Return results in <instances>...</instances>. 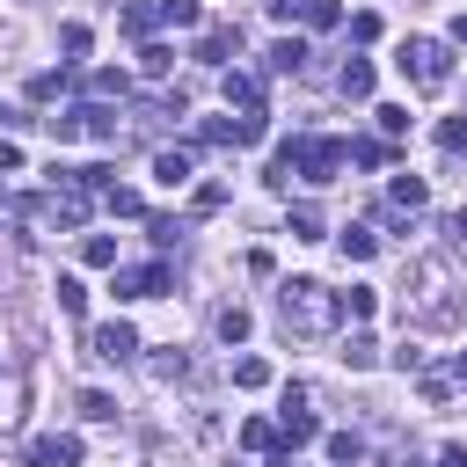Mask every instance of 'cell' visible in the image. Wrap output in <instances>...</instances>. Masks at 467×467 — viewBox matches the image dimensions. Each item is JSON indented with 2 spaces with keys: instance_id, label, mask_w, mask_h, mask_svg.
<instances>
[{
  "instance_id": "obj_39",
  "label": "cell",
  "mask_w": 467,
  "mask_h": 467,
  "mask_svg": "<svg viewBox=\"0 0 467 467\" xmlns=\"http://www.w3.org/2000/svg\"><path fill=\"white\" fill-rule=\"evenodd\" d=\"M372 117H379V131H387V139H401V131H409V109H401V102H387V109H372Z\"/></svg>"
},
{
  "instance_id": "obj_37",
  "label": "cell",
  "mask_w": 467,
  "mask_h": 467,
  "mask_svg": "<svg viewBox=\"0 0 467 467\" xmlns=\"http://www.w3.org/2000/svg\"><path fill=\"white\" fill-rule=\"evenodd\" d=\"M139 66H146V73H153V80H161V73H168V66H175V51H168V44H146V51H139Z\"/></svg>"
},
{
  "instance_id": "obj_42",
  "label": "cell",
  "mask_w": 467,
  "mask_h": 467,
  "mask_svg": "<svg viewBox=\"0 0 467 467\" xmlns=\"http://www.w3.org/2000/svg\"><path fill=\"white\" fill-rule=\"evenodd\" d=\"M146 234H153V248H175V234H182V226H175L168 212H153V219H146Z\"/></svg>"
},
{
  "instance_id": "obj_49",
  "label": "cell",
  "mask_w": 467,
  "mask_h": 467,
  "mask_svg": "<svg viewBox=\"0 0 467 467\" xmlns=\"http://www.w3.org/2000/svg\"><path fill=\"white\" fill-rule=\"evenodd\" d=\"M7 124H22V117H15V109H7V102H0V131H7Z\"/></svg>"
},
{
  "instance_id": "obj_43",
  "label": "cell",
  "mask_w": 467,
  "mask_h": 467,
  "mask_svg": "<svg viewBox=\"0 0 467 467\" xmlns=\"http://www.w3.org/2000/svg\"><path fill=\"white\" fill-rule=\"evenodd\" d=\"M58 44H66V51H73V58H80V51H88V44H95V36H88V22H66V29H58Z\"/></svg>"
},
{
  "instance_id": "obj_1",
  "label": "cell",
  "mask_w": 467,
  "mask_h": 467,
  "mask_svg": "<svg viewBox=\"0 0 467 467\" xmlns=\"http://www.w3.org/2000/svg\"><path fill=\"white\" fill-rule=\"evenodd\" d=\"M277 314H285L292 336H321V328H336V292L321 277H285L277 285Z\"/></svg>"
},
{
  "instance_id": "obj_31",
  "label": "cell",
  "mask_w": 467,
  "mask_h": 467,
  "mask_svg": "<svg viewBox=\"0 0 467 467\" xmlns=\"http://www.w3.org/2000/svg\"><path fill=\"white\" fill-rule=\"evenodd\" d=\"M423 197H431V190H423V175H394V204H401V212H416Z\"/></svg>"
},
{
  "instance_id": "obj_29",
  "label": "cell",
  "mask_w": 467,
  "mask_h": 467,
  "mask_svg": "<svg viewBox=\"0 0 467 467\" xmlns=\"http://www.w3.org/2000/svg\"><path fill=\"white\" fill-rule=\"evenodd\" d=\"M263 131H270V124H263V109H241V117H234V146H255Z\"/></svg>"
},
{
  "instance_id": "obj_3",
  "label": "cell",
  "mask_w": 467,
  "mask_h": 467,
  "mask_svg": "<svg viewBox=\"0 0 467 467\" xmlns=\"http://www.w3.org/2000/svg\"><path fill=\"white\" fill-rule=\"evenodd\" d=\"M394 66H401V80H409V88H423V95L452 88V44H438V36H401Z\"/></svg>"
},
{
  "instance_id": "obj_7",
  "label": "cell",
  "mask_w": 467,
  "mask_h": 467,
  "mask_svg": "<svg viewBox=\"0 0 467 467\" xmlns=\"http://www.w3.org/2000/svg\"><path fill=\"white\" fill-rule=\"evenodd\" d=\"M29 460H36V467H80V438H73V431H44V438L29 445Z\"/></svg>"
},
{
  "instance_id": "obj_14",
  "label": "cell",
  "mask_w": 467,
  "mask_h": 467,
  "mask_svg": "<svg viewBox=\"0 0 467 467\" xmlns=\"http://www.w3.org/2000/svg\"><path fill=\"white\" fill-rule=\"evenodd\" d=\"M336 248H343V263H365V255L379 248V234H372V226H343V234H336Z\"/></svg>"
},
{
  "instance_id": "obj_36",
  "label": "cell",
  "mask_w": 467,
  "mask_h": 467,
  "mask_svg": "<svg viewBox=\"0 0 467 467\" xmlns=\"http://www.w3.org/2000/svg\"><path fill=\"white\" fill-rule=\"evenodd\" d=\"M438 146H445V153H467V117H445V124H438Z\"/></svg>"
},
{
  "instance_id": "obj_34",
  "label": "cell",
  "mask_w": 467,
  "mask_h": 467,
  "mask_svg": "<svg viewBox=\"0 0 467 467\" xmlns=\"http://www.w3.org/2000/svg\"><path fill=\"white\" fill-rule=\"evenodd\" d=\"M102 204H109L117 219H139V190H117V182H109V190H102Z\"/></svg>"
},
{
  "instance_id": "obj_9",
  "label": "cell",
  "mask_w": 467,
  "mask_h": 467,
  "mask_svg": "<svg viewBox=\"0 0 467 467\" xmlns=\"http://www.w3.org/2000/svg\"><path fill=\"white\" fill-rule=\"evenodd\" d=\"M314 438H321L314 409H285V423H277V452H299V445H314Z\"/></svg>"
},
{
  "instance_id": "obj_6",
  "label": "cell",
  "mask_w": 467,
  "mask_h": 467,
  "mask_svg": "<svg viewBox=\"0 0 467 467\" xmlns=\"http://www.w3.org/2000/svg\"><path fill=\"white\" fill-rule=\"evenodd\" d=\"M109 292H117V299H153V292H168V263H146V270H117V277H109Z\"/></svg>"
},
{
  "instance_id": "obj_4",
  "label": "cell",
  "mask_w": 467,
  "mask_h": 467,
  "mask_svg": "<svg viewBox=\"0 0 467 467\" xmlns=\"http://www.w3.org/2000/svg\"><path fill=\"white\" fill-rule=\"evenodd\" d=\"M292 153H299V182H336L343 168V139H292Z\"/></svg>"
},
{
  "instance_id": "obj_25",
  "label": "cell",
  "mask_w": 467,
  "mask_h": 467,
  "mask_svg": "<svg viewBox=\"0 0 467 467\" xmlns=\"http://www.w3.org/2000/svg\"><path fill=\"white\" fill-rule=\"evenodd\" d=\"M241 445H248V452H277V423L248 416V423H241Z\"/></svg>"
},
{
  "instance_id": "obj_23",
  "label": "cell",
  "mask_w": 467,
  "mask_h": 467,
  "mask_svg": "<svg viewBox=\"0 0 467 467\" xmlns=\"http://www.w3.org/2000/svg\"><path fill=\"white\" fill-rule=\"evenodd\" d=\"M234 387H270V358H234Z\"/></svg>"
},
{
  "instance_id": "obj_30",
  "label": "cell",
  "mask_w": 467,
  "mask_h": 467,
  "mask_svg": "<svg viewBox=\"0 0 467 467\" xmlns=\"http://www.w3.org/2000/svg\"><path fill=\"white\" fill-rule=\"evenodd\" d=\"M343 161H358V168H379V161H387V146H379V139H350V146H343Z\"/></svg>"
},
{
  "instance_id": "obj_51",
  "label": "cell",
  "mask_w": 467,
  "mask_h": 467,
  "mask_svg": "<svg viewBox=\"0 0 467 467\" xmlns=\"http://www.w3.org/2000/svg\"><path fill=\"white\" fill-rule=\"evenodd\" d=\"M0 212H7V182H0Z\"/></svg>"
},
{
  "instance_id": "obj_46",
  "label": "cell",
  "mask_w": 467,
  "mask_h": 467,
  "mask_svg": "<svg viewBox=\"0 0 467 467\" xmlns=\"http://www.w3.org/2000/svg\"><path fill=\"white\" fill-rule=\"evenodd\" d=\"M438 467H467V445H445V452H438Z\"/></svg>"
},
{
  "instance_id": "obj_40",
  "label": "cell",
  "mask_w": 467,
  "mask_h": 467,
  "mask_svg": "<svg viewBox=\"0 0 467 467\" xmlns=\"http://www.w3.org/2000/svg\"><path fill=\"white\" fill-rule=\"evenodd\" d=\"M44 131L66 146V139H80V109H66V117H44Z\"/></svg>"
},
{
  "instance_id": "obj_27",
  "label": "cell",
  "mask_w": 467,
  "mask_h": 467,
  "mask_svg": "<svg viewBox=\"0 0 467 467\" xmlns=\"http://www.w3.org/2000/svg\"><path fill=\"white\" fill-rule=\"evenodd\" d=\"M146 372L168 387V379H182V372H190V358H182V350H161V358H146Z\"/></svg>"
},
{
  "instance_id": "obj_5",
  "label": "cell",
  "mask_w": 467,
  "mask_h": 467,
  "mask_svg": "<svg viewBox=\"0 0 467 467\" xmlns=\"http://www.w3.org/2000/svg\"><path fill=\"white\" fill-rule=\"evenodd\" d=\"M88 343H95V358H102V365H124V358H139V328H131V321H102Z\"/></svg>"
},
{
  "instance_id": "obj_33",
  "label": "cell",
  "mask_w": 467,
  "mask_h": 467,
  "mask_svg": "<svg viewBox=\"0 0 467 467\" xmlns=\"http://www.w3.org/2000/svg\"><path fill=\"white\" fill-rule=\"evenodd\" d=\"M292 241H321V212L314 204H292Z\"/></svg>"
},
{
  "instance_id": "obj_21",
  "label": "cell",
  "mask_w": 467,
  "mask_h": 467,
  "mask_svg": "<svg viewBox=\"0 0 467 467\" xmlns=\"http://www.w3.org/2000/svg\"><path fill=\"white\" fill-rule=\"evenodd\" d=\"M248 306H219V343H248Z\"/></svg>"
},
{
  "instance_id": "obj_12",
  "label": "cell",
  "mask_w": 467,
  "mask_h": 467,
  "mask_svg": "<svg viewBox=\"0 0 467 467\" xmlns=\"http://www.w3.org/2000/svg\"><path fill=\"white\" fill-rule=\"evenodd\" d=\"M270 73H306V44L299 36H285V44H270V58H263Z\"/></svg>"
},
{
  "instance_id": "obj_22",
  "label": "cell",
  "mask_w": 467,
  "mask_h": 467,
  "mask_svg": "<svg viewBox=\"0 0 467 467\" xmlns=\"http://www.w3.org/2000/svg\"><path fill=\"white\" fill-rule=\"evenodd\" d=\"M343 365H350V372H372V365H379V343H372V336H350V343H343Z\"/></svg>"
},
{
  "instance_id": "obj_24",
  "label": "cell",
  "mask_w": 467,
  "mask_h": 467,
  "mask_svg": "<svg viewBox=\"0 0 467 467\" xmlns=\"http://www.w3.org/2000/svg\"><path fill=\"white\" fill-rule=\"evenodd\" d=\"M73 409H80V416H88V423H117V401H109V394H102V387H88V394H80V401H73Z\"/></svg>"
},
{
  "instance_id": "obj_15",
  "label": "cell",
  "mask_w": 467,
  "mask_h": 467,
  "mask_svg": "<svg viewBox=\"0 0 467 467\" xmlns=\"http://www.w3.org/2000/svg\"><path fill=\"white\" fill-rule=\"evenodd\" d=\"M197 0H153V22H168V29H197Z\"/></svg>"
},
{
  "instance_id": "obj_13",
  "label": "cell",
  "mask_w": 467,
  "mask_h": 467,
  "mask_svg": "<svg viewBox=\"0 0 467 467\" xmlns=\"http://www.w3.org/2000/svg\"><path fill=\"white\" fill-rule=\"evenodd\" d=\"M336 88H343L350 102H365V95H372V66H365V58H343V73H336Z\"/></svg>"
},
{
  "instance_id": "obj_2",
  "label": "cell",
  "mask_w": 467,
  "mask_h": 467,
  "mask_svg": "<svg viewBox=\"0 0 467 467\" xmlns=\"http://www.w3.org/2000/svg\"><path fill=\"white\" fill-rule=\"evenodd\" d=\"M409 285H416V292H409L401 314L445 328V321H452V292H460V285H452V263H445V255H423V263H409Z\"/></svg>"
},
{
  "instance_id": "obj_47",
  "label": "cell",
  "mask_w": 467,
  "mask_h": 467,
  "mask_svg": "<svg viewBox=\"0 0 467 467\" xmlns=\"http://www.w3.org/2000/svg\"><path fill=\"white\" fill-rule=\"evenodd\" d=\"M452 44H460V51H467V15H452Z\"/></svg>"
},
{
  "instance_id": "obj_35",
  "label": "cell",
  "mask_w": 467,
  "mask_h": 467,
  "mask_svg": "<svg viewBox=\"0 0 467 467\" xmlns=\"http://www.w3.org/2000/svg\"><path fill=\"white\" fill-rule=\"evenodd\" d=\"M299 15H306V22H314V29H336V22H343V7H336V0H306V7H299Z\"/></svg>"
},
{
  "instance_id": "obj_44",
  "label": "cell",
  "mask_w": 467,
  "mask_h": 467,
  "mask_svg": "<svg viewBox=\"0 0 467 467\" xmlns=\"http://www.w3.org/2000/svg\"><path fill=\"white\" fill-rule=\"evenodd\" d=\"M15 168H22V146H15V139H0V175H15Z\"/></svg>"
},
{
  "instance_id": "obj_17",
  "label": "cell",
  "mask_w": 467,
  "mask_h": 467,
  "mask_svg": "<svg viewBox=\"0 0 467 467\" xmlns=\"http://www.w3.org/2000/svg\"><path fill=\"white\" fill-rule=\"evenodd\" d=\"M328 460H336V467H358V460H365V438H358V431H328Z\"/></svg>"
},
{
  "instance_id": "obj_19",
  "label": "cell",
  "mask_w": 467,
  "mask_h": 467,
  "mask_svg": "<svg viewBox=\"0 0 467 467\" xmlns=\"http://www.w3.org/2000/svg\"><path fill=\"white\" fill-rule=\"evenodd\" d=\"M219 88H226V102H241V109H263V88H255L248 73H226Z\"/></svg>"
},
{
  "instance_id": "obj_26",
  "label": "cell",
  "mask_w": 467,
  "mask_h": 467,
  "mask_svg": "<svg viewBox=\"0 0 467 467\" xmlns=\"http://www.w3.org/2000/svg\"><path fill=\"white\" fill-rule=\"evenodd\" d=\"M51 292H58V314H88V285L80 277H58Z\"/></svg>"
},
{
  "instance_id": "obj_8",
  "label": "cell",
  "mask_w": 467,
  "mask_h": 467,
  "mask_svg": "<svg viewBox=\"0 0 467 467\" xmlns=\"http://www.w3.org/2000/svg\"><path fill=\"white\" fill-rule=\"evenodd\" d=\"M226 51H241V22H219V29H204L190 58H204V66H226Z\"/></svg>"
},
{
  "instance_id": "obj_28",
  "label": "cell",
  "mask_w": 467,
  "mask_h": 467,
  "mask_svg": "<svg viewBox=\"0 0 467 467\" xmlns=\"http://www.w3.org/2000/svg\"><path fill=\"white\" fill-rule=\"evenodd\" d=\"M117 29H124V36H146V29H153V7H146V0H131V7L117 15Z\"/></svg>"
},
{
  "instance_id": "obj_10",
  "label": "cell",
  "mask_w": 467,
  "mask_h": 467,
  "mask_svg": "<svg viewBox=\"0 0 467 467\" xmlns=\"http://www.w3.org/2000/svg\"><path fill=\"white\" fill-rule=\"evenodd\" d=\"M190 175H197V168H190L182 146H161V153H153V182H161V190H182Z\"/></svg>"
},
{
  "instance_id": "obj_11",
  "label": "cell",
  "mask_w": 467,
  "mask_h": 467,
  "mask_svg": "<svg viewBox=\"0 0 467 467\" xmlns=\"http://www.w3.org/2000/svg\"><path fill=\"white\" fill-rule=\"evenodd\" d=\"M80 139H95V146H117V109H102V102H80Z\"/></svg>"
},
{
  "instance_id": "obj_32",
  "label": "cell",
  "mask_w": 467,
  "mask_h": 467,
  "mask_svg": "<svg viewBox=\"0 0 467 467\" xmlns=\"http://www.w3.org/2000/svg\"><path fill=\"white\" fill-rule=\"evenodd\" d=\"M219 204H226V182H197V197H190V212H197V219H212Z\"/></svg>"
},
{
  "instance_id": "obj_50",
  "label": "cell",
  "mask_w": 467,
  "mask_h": 467,
  "mask_svg": "<svg viewBox=\"0 0 467 467\" xmlns=\"http://www.w3.org/2000/svg\"><path fill=\"white\" fill-rule=\"evenodd\" d=\"M452 372H460V379H467V350H460V358H452Z\"/></svg>"
},
{
  "instance_id": "obj_20",
  "label": "cell",
  "mask_w": 467,
  "mask_h": 467,
  "mask_svg": "<svg viewBox=\"0 0 467 467\" xmlns=\"http://www.w3.org/2000/svg\"><path fill=\"white\" fill-rule=\"evenodd\" d=\"M80 263H95V270H117V241H109V234H88V241H80Z\"/></svg>"
},
{
  "instance_id": "obj_18",
  "label": "cell",
  "mask_w": 467,
  "mask_h": 467,
  "mask_svg": "<svg viewBox=\"0 0 467 467\" xmlns=\"http://www.w3.org/2000/svg\"><path fill=\"white\" fill-rule=\"evenodd\" d=\"M22 416H29V387H22V379H7V394H0V431H15Z\"/></svg>"
},
{
  "instance_id": "obj_16",
  "label": "cell",
  "mask_w": 467,
  "mask_h": 467,
  "mask_svg": "<svg viewBox=\"0 0 467 467\" xmlns=\"http://www.w3.org/2000/svg\"><path fill=\"white\" fill-rule=\"evenodd\" d=\"M372 306H379V292H372V285H350V292H336V314H350V321H365Z\"/></svg>"
},
{
  "instance_id": "obj_48",
  "label": "cell",
  "mask_w": 467,
  "mask_h": 467,
  "mask_svg": "<svg viewBox=\"0 0 467 467\" xmlns=\"http://www.w3.org/2000/svg\"><path fill=\"white\" fill-rule=\"evenodd\" d=\"M452 241H467V204H460V212H452Z\"/></svg>"
},
{
  "instance_id": "obj_38",
  "label": "cell",
  "mask_w": 467,
  "mask_h": 467,
  "mask_svg": "<svg viewBox=\"0 0 467 467\" xmlns=\"http://www.w3.org/2000/svg\"><path fill=\"white\" fill-rule=\"evenodd\" d=\"M66 88V73H29V102H51Z\"/></svg>"
},
{
  "instance_id": "obj_45",
  "label": "cell",
  "mask_w": 467,
  "mask_h": 467,
  "mask_svg": "<svg viewBox=\"0 0 467 467\" xmlns=\"http://www.w3.org/2000/svg\"><path fill=\"white\" fill-rule=\"evenodd\" d=\"M299 7H306V0H270V15H277V22H292Z\"/></svg>"
},
{
  "instance_id": "obj_41",
  "label": "cell",
  "mask_w": 467,
  "mask_h": 467,
  "mask_svg": "<svg viewBox=\"0 0 467 467\" xmlns=\"http://www.w3.org/2000/svg\"><path fill=\"white\" fill-rule=\"evenodd\" d=\"M197 146H234V124H219V117H204V124H197Z\"/></svg>"
}]
</instances>
